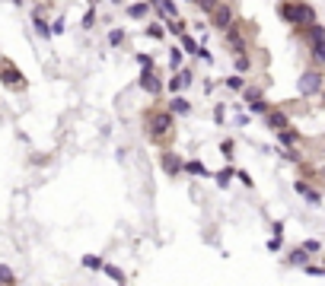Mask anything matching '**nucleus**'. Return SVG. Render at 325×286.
Returning <instances> with one entry per match:
<instances>
[{"instance_id": "f257e3e1", "label": "nucleus", "mask_w": 325, "mask_h": 286, "mask_svg": "<svg viewBox=\"0 0 325 286\" xmlns=\"http://www.w3.org/2000/svg\"><path fill=\"white\" fill-rule=\"evenodd\" d=\"M278 16H281L284 22H290V26H297L300 32H303L309 22H316V10H312L309 4H303V0H281Z\"/></svg>"}, {"instance_id": "f03ea898", "label": "nucleus", "mask_w": 325, "mask_h": 286, "mask_svg": "<svg viewBox=\"0 0 325 286\" xmlns=\"http://www.w3.org/2000/svg\"><path fill=\"white\" fill-rule=\"evenodd\" d=\"M303 35H306V42H309L312 61H316V64H322V61H325V26L316 19V22H309V26L303 29Z\"/></svg>"}, {"instance_id": "7ed1b4c3", "label": "nucleus", "mask_w": 325, "mask_h": 286, "mask_svg": "<svg viewBox=\"0 0 325 286\" xmlns=\"http://www.w3.org/2000/svg\"><path fill=\"white\" fill-rule=\"evenodd\" d=\"M172 127H175V118L169 112H150L147 115V130H150L153 140H163Z\"/></svg>"}, {"instance_id": "20e7f679", "label": "nucleus", "mask_w": 325, "mask_h": 286, "mask_svg": "<svg viewBox=\"0 0 325 286\" xmlns=\"http://www.w3.org/2000/svg\"><path fill=\"white\" fill-rule=\"evenodd\" d=\"M297 89H300V95H319L322 92V70L309 67L306 74L297 80Z\"/></svg>"}, {"instance_id": "39448f33", "label": "nucleus", "mask_w": 325, "mask_h": 286, "mask_svg": "<svg viewBox=\"0 0 325 286\" xmlns=\"http://www.w3.org/2000/svg\"><path fill=\"white\" fill-rule=\"evenodd\" d=\"M243 99H246V109H249L252 115H264V112L271 109V102L264 99V95H261L255 86H249V83L243 86Z\"/></svg>"}, {"instance_id": "423d86ee", "label": "nucleus", "mask_w": 325, "mask_h": 286, "mask_svg": "<svg viewBox=\"0 0 325 286\" xmlns=\"http://www.w3.org/2000/svg\"><path fill=\"white\" fill-rule=\"evenodd\" d=\"M293 191L306 200L309 207H322V191H319V188H312L306 178H297V182H293Z\"/></svg>"}, {"instance_id": "0eeeda50", "label": "nucleus", "mask_w": 325, "mask_h": 286, "mask_svg": "<svg viewBox=\"0 0 325 286\" xmlns=\"http://www.w3.org/2000/svg\"><path fill=\"white\" fill-rule=\"evenodd\" d=\"M211 22H214V29H220V32H226L236 22V16H233V10L226 7V4H217L214 10H211Z\"/></svg>"}, {"instance_id": "6e6552de", "label": "nucleus", "mask_w": 325, "mask_h": 286, "mask_svg": "<svg viewBox=\"0 0 325 286\" xmlns=\"http://www.w3.org/2000/svg\"><path fill=\"white\" fill-rule=\"evenodd\" d=\"M0 83H4L7 89H22V86H26L19 67H13V64H0Z\"/></svg>"}, {"instance_id": "1a4fd4ad", "label": "nucleus", "mask_w": 325, "mask_h": 286, "mask_svg": "<svg viewBox=\"0 0 325 286\" xmlns=\"http://www.w3.org/2000/svg\"><path fill=\"white\" fill-rule=\"evenodd\" d=\"M264 121H268V127H271V134H278V130H284V127H290V118H287V112L284 109H271L264 112Z\"/></svg>"}, {"instance_id": "9d476101", "label": "nucleus", "mask_w": 325, "mask_h": 286, "mask_svg": "<svg viewBox=\"0 0 325 286\" xmlns=\"http://www.w3.org/2000/svg\"><path fill=\"white\" fill-rule=\"evenodd\" d=\"M182 156H179V153H172V150H166L163 156H160V165H163V172L169 175V178H175V175H182Z\"/></svg>"}, {"instance_id": "9b49d317", "label": "nucleus", "mask_w": 325, "mask_h": 286, "mask_svg": "<svg viewBox=\"0 0 325 286\" xmlns=\"http://www.w3.org/2000/svg\"><path fill=\"white\" fill-rule=\"evenodd\" d=\"M137 86H140L143 92H147V95H160V92H163V80L156 77L153 70H143V74H140V80H137Z\"/></svg>"}, {"instance_id": "f8f14e48", "label": "nucleus", "mask_w": 325, "mask_h": 286, "mask_svg": "<svg viewBox=\"0 0 325 286\" xmlns=\"http://www.w3.org/2000/svg\"><path fill=\"white\" fill-rule=\"evenodd\" d=\"M182 175H191V178H211V169L204 165L201 159H185L182 162Z\"/></svg>"}, {"instance_id": "ddd939ff", "label": "nucleus", "mask_w": 325, "mask_h": 286, "mask_svg": "<svg viewBox=\"0 0 325 286\" xmlns=\"http://www.w3.org/2000/svg\"><path fill=\"white\" fill-rule=\"evenodd\" d=\"M166 112H169L172 118H182V115H191V102L185 99V95H172L169 105H166Z\"/></svg>"}, {"instance_id": "4468645a", "label": "nucleus", "mask_w": 325, "mask_h": 286, "mask_svg": "<svg viewBox=\"0 0 325 286\" xmlns=\"http://www.w3.org/2000/svg\"><path fill=\"white\" fill-rule=\"evenodd\" d=\"M274 137H278V143H281L284 150H293V147H300V130H297L293 124H290V127H284V130H278Z\"/></svg>"}, {"instance_id": "2eb2a0df", "label": "nucleus", "mask_w": 325, "mask_h": 286, "mask_svg": "<svg viewBox=\"0 0 325 286\" xmlns=\"http://www.w3.org/2000/svg\"><path fill=\"white\" fill-rule=\"evenodd\" d=\"M125 16H128V19H147V16H150L147 0H134V4H128V7H125Z\"/></svg>"}, {"instance_id": "dca6fc26", "label": "nucleus", "mask_w": 325, "mask_h": 286, "mask_svg": "<svg viewBox=\"0 0 325 286\" xmlns=\"http://www.w3.org/2000/svg\"><path fill=\"white\" fill-rule=\"evenodd\" d=\"M306 261H309V255L303 252V248H293V252H287V258H284V264H287V267H303Z\"/></svg>"}, {"instance_id": "f3484780", "label": "nucleus", "mask_w": 325, "mask_h": 286, "mask_svg": "<svg viewBox=\"0 0 325 286\" xmlns=\"http://www.w3.org/2000/svg\"><path fill=\"white\" fill-rule=\"evenodd\" d=\"M233 175H236V169H233V165H223V169L217 172V175H211V178H214V182H217V188H230V182H233Z\"/></svg>"}, {"instance_id": "a211bd4d", "label": "nucleus", "mask_w": 325, "mask_h": 286, "mask_svg": "<svg viewBox=\"0 0 325 286\" xmlns=\"http://www.w3.org/2000/svg\"><path fill=\"white\" fill-rule=\"evenodd\" d=\"M185 29H188L185 19H179V16H169V19H166V32L175 35V39H179V35H185Z\"/></svg>"}, {"instance_id": "6ab92c4d", "label": "nucleus", "mask_w": 325, "mask_h": 286, "mask_svg": "<svg viewBox=\"0 0 325 286\" xmlns=\"http://www.w3.org/2000/svg\"><path fill=\"white\" fill-rule=\"evenodd\" d=\"M32 29H35V35H39V39H51V29H48V22L42 19L39 10H35V16H32Z\"/></svg>"}, {"instance_id": "aec40b11", "label": "nucleus", "mask_w": 325, "mask_h": 286, "mask_svg": "<svg viewBox=\"0 0 325 286\" xmlns=\"http://www.w3.org/2000/svg\"><path fill=\"white\" fill-rule=\"evenodd\" d=\"M179 48H182V54H191V57H195V51H198V39H191L188 32H185V35H179Z\"/></svg>"}, {"instance_id": "412c9836", "label": "nucleus", "mask_w": 325, "mask_h": 286, "mask_svg": "<svg viewBox=\"0 0 325 286\" xmlns=\"http://www.w3.org/2000/svg\"><path fill=\"white\" fill-rule=\"evenodd\" d=\"M0 286H16V273H13L10 264H4V261H0Z\"/></svg>"}, {"instance_id": "4be33fe9", "label": "nucleus", "mask_w": 325, "mask_h": 286, "mask_svg": "<svg viewBox=\"0 0 325 286\" xmlns=\"http://www.w3.org/2000/svg\"><path fill=\"white\" fill-rule=\"evenodd\" d=\"M223 86H226V89H233V92H243L246 77H243V74H233V77H226V80H223Z\"/></svg>"}, {"instance_id": "5701e85b", "label": "nucleus", "mask_w": 325, "mask_h": 286, "mask_svg": "<svg viewBox=\"0 0 325 286\" xmlns=\"http://www.w3.org/2000/svg\"><path fill=\"white\" fill-rule=\"evenodd\" d=\"M80 264L86 267V270H102V264H105V261H102L99 255H83V258H80Z\"/></svg>"}, {"instance_id": "b1692460", "label": "nucleus", "mask_w": 325, "mask_h": 286, "mask_svg": "<svg viewBox=\"0 0 325 286\" xmlns=\"http://www.w3.org/2000/svg\"><path fill=\"white\" fill-rule=\"evenodd\" d=\"M102 273H105V277H112L115 283H125V270L115 267V264H102Z\"/></svg>"}, {"instance_id": "393cba45", "label": "nucleus", "mask_w": 325, "mask_h": 286, "mask_svg": "<svg viewBox=\"0 0 325 286\" xmlns=\"http://www.w3.org/2000/svg\"><path fill=\"white\" fill-rule=\"evenodd\" d=\"M220 153H223V159H226V162H233V156H236V140L226 137V140L220 143Z\"/></svg>"}, {"instance_id": "a878e982", "label": "nucleus", "mask_w": 325, "mask_h": 286, "mask_svg": "<svg viewBox=\"0 0 325 286\" xmlns=\"http://www.w3.org/2000/svg\"><path fill=\"white\" fill-rule=\"evenodd\" d=\"M166 89H169L172 95H179V92H182V89H185V83H182V74H172V77H169V83H166Z\"/></svg>"}, {"instance_id": "bb28decb", "label": "nucleus", "mask_w": 325, "mask_h": 286, "mask_svg": "<svg viewBox=\"0 0 325 286\" xmlns=\"http://www.w3.org/2000/svg\"><path fill=\"white\" fill-rule=\"evenodd\" d=\"M300 248H303V252L312 258V255H319V252H322V242H319V238H306V242L300 245Z\"/></svg>"}, {"instance_id": "cd10ccee", "label": "nucleus", "mask_w": 325, "mask_h": 286, "mask_svg": "<svg viewBox=\"0 0 325 286\" xmlns=\"http://www.w3.org/2000/svg\"><path fill=\"white\" fill-rule=\"evenodd\" d=\"M182 57H185V54H182V48L172 45V51H169V67H172V70H179V67H182Z\"/></svg>"}, {"instance_id": "c85d7f7f", "label": "nucleus", "mask_w": 325, "mask_h": 286, "mask_svg": "<svg viewBox=\"0 0 325 286\" xmlns=\"http://www.w3.org/2000/svg\"><path fill=\"white\" fill-rule=\"evenodd\" d=\"M96 19H99V13H96V7H90L83 13V29H96Z\"/></svg>"}, {"instance_id": "c756f323", "label": "nucleus", "mask_w": 325, "mask_h": 286, "mask_svg": "<svg viewBox=\"0 0 325 286\" xmlns=\"http://www.w3.org/2000/svg\"><path fill=\"white\" fill-rule=\"evenodd\" d=\"M300 270H303L306 277H322V273H325V267H322V264H309V261H306V264L300 267Z\"/></svg>"}, {"instance_id": "7c9ffc66", "label": "nucleus", "mask_w": 325, "mask_h": 286, "mask_svg": "<svg viewBox=\"0 0 325 286\" xmlns=\"http://www.w3.org/2000/svg\"><path fill=\"white\" fill-rule=\"evenodd\" d=\"M108 45H112V48L125 45V29H112V32H108Z\"/></svg>"}, {"instance_id": "2f4dec72", "label": "nucleus", "mask_w": 325, "mask_h": 286, "mask_svg": "<svg viewBox=\"0 0 325 286\" xmlns=\"http://www.w3.org/2000/svg\"><path fill=\"white\" fill-rule=\"evenodd\" d=\"M143 32H147L150 39H156V42H160V39H166V29H163V26H156V22H150V26L143 29Z\"/></svg>"}, {"instance_id": "473e14b6", "label": "nucleus", "mask_w": 325, "mask_h": 286, "mask_svg": "<svg viewBox=\"0 0 325 286\" xmlns=\"http://www.w3.org/2000/svg\"><path fill=\"white\" fill-rule=\"evenodd\" d=\"M223 121H226V105L217 102V105H214V124H223Z\"/></svg>"}, {"instance_id": "72a5a7b5", "label": "nucleus", "mask_w": 325, "mask_h": 286, "mask_svg": "<svg viewBox=\"0 0 325 286\" xmlns=\"http://www.w3.org/2000/svg\"><path fill=\"white\" fill-rule=\"evenodd\" d=\"M281 248H284V235H271V238H268V252H271V255H278Z\"/></svg>"}, {"instance_id": "f704fd0d", "label": "nucleus", "mask_w": 325, "mask_h": 286, "mask_svg": "<svg viewBox=\"0 0 325 286\" xmlns=\"http://www.w3.org/2000/svg\"><path fill=\"white\" fill-rule=\"evenodd\" d=\"M252 64H249V54H236V74H246Z\"/></svg>"}, {"instance_id": "c9c22d12", "label": "nucleus", "mask_w": 325, "mask_h": 286, "mask_svg": "<svg viewBox=\"0 0 325 286\" xmlns=\"http://www.w3.org/2000/svg\"><path fill=\"white\" fill-rule=\"evenodd\" d=\"M48 29H51V35H61V32L67 29V19H64V16H57V19H54V22H51V26H48Z\"/></svg>"}, {"instance_id": "e433bc0d", "label": "nucleus", "mask_w": 325, "mask_h": 286, "mask_svg": "<svg viewBox=\"0 0 325 286\" xmlns=\"http://www.w3.org/2000/svg\"><path fill=\"white\" fill-rule=\"evenodd\" d=\"M233 178H239V182H243L246 188H252V185H255V182H252V175H249L246 169H236V175H233Z\"/></svg>"}, {"instance_id": "4c0bfd02", "label": "nucleus", "mask_w": 325, "mask_h": 286, "mask_svg": "<svg viewBox=\"0 0 325 286\" xmlns=\"http://www.w3.org/2000/svg\"><path fill=\"white\" fill-rule=\"evenodd\" d=\"M195 57H201L204 64H211V61H214V54H211V51H208V48H204V45H198V51H195Z\"/></svg>"}, {"instance_id": "58836bf2", "label": "nucleus", "mask_w": 325, "mask_h": 286, "mask_svg": "<svg viewBox=\"0 0 325 286\" xmlns=\"http://www.w3.org/2000/svg\"><path fill=\"white\" fill-rule=\"evenodd\" d=\"M137 64H140L143 70H153V57H150V54H137Z\"/></svg>"}, {"instance_id": "ea45409f", "label": "nucleus", "mask_w": 325, "mask_h": 286, "mask_svg": "<svg viewBox=\"0 0 325 286\" xmlns=\"http://www.w3.org/2000/svg\"><path fill=\"white\" fill-rule=\"evenodd\" d=\"M217 4H220V0H198V7L204 10V13H211V10H214Z\"/></svg>"}, {"instance_id": "a19ab883", "label": "nucleus", "mask_w": 325, "mask_h": 286, "mask_svg": "<svg viewBox=\"0 0 325 286\" xmlns=\"http://www.w3.org/2000/svg\"><path fill=\"white\" fill-rule=\"evenodd\" d=\"M179 74H182V83H185V86H191V83H195V70H179Z\"/></svg>"}, {"instance_id": "79ce46f5", "label": "nucleus", "mask_w": 325, "mask_h": 286, "mask_svg": "<svg viewBox=\"0 0 325 286\" xmlns=\"http://www.w3.org/2000/svg\"><path fill=\"white\" fill-rule=\"evenodd\" d=\"M271 235H284V220H274L271 223Z\"/></svg>"}, {"instance_id": "37998d69", "label": "nucleus", "mask_w": 325, "mask_h": 286, "mask_svg": "<svg viewBox=\"0 0 325 286\" xmlns=\"http://www.w3.org/2000/svg\"><path fill=\"white\" fill-rule=\"evenodd\" d=\"M86 4H90V7H99V4H102V0H86Z\"/></svg>"}, {"instance_id": "c03bdc74", "label": "nucleus", "mask_w": 325, "mask_h": 286, "mask_svg": "<svg viewBox=\"0 0 325 286\" xmlns=\"http://www.w3.org/2000/svg\"><path fill=\"white\" fill-rule=\"evenodd\" d=\"M108 4H115V7H122V4H125V0H108Z\"/></svg>"}, {"instance_id": "a18cd8bd", "label": "nucleus", "mask_w": 325, "mask_h": 286, "mask_svg": "<svg viewBox=\"0 0 325 286\" xmlns=\"http://www.w3.org/2000/svg\"><path fill=\"white\" fill-rule=\"evenodd\" d=\"M13 4H16V7H22V0H13Z\"/></svg>"}, {"instance_id": "49530a36", "label": "nucleus", "mask_w": 325, "mask_h": 286, "mask_svg": "<svg viewBox=\"0 0 325 286\" xmlns=\"http://www.w3.org/2000/svg\"><path fill=\"white\" fill-rule=\"evenodd\" d=\"M115 286H128V283H115Z\"/></svg>"}, {"instance_id": "de8ad7c7", "label": "nucleus", "mask_w": 325, "mask_h": 286, "mask_svg": "<svg viewBox=\"0 0 325 286\" xmlns=\"http://www.w3.org/2000/svg\"><path fill=\"white\" fill-rule=\"evenodd\" d=\"M188 4H198V0H188Z\"/></svg>"}]
</instances>
